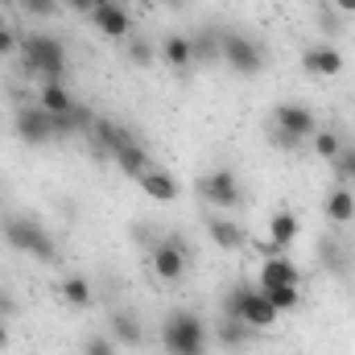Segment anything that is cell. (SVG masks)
<instances>
[{"label": "cell", "mask_w": 355, "mask_h": 355, "mask_svg": "<svg viewBox=\"0 0 355 355\" xmlns=\"http://www.w3.org/2000/svg\"><path fill=\"white\" fill-rule=\"evenodd\" d=\"M272 128L297 137V141H310L318 132V116L310 112V103H297V99H285L272 107Z\"/></svg>", "instance_id": "8"}, {"label": "cell", "mask_w": 355, "mask_h": 355, "mask_svg": "<svg viewBox=\"0 0 355 355\" xmlns=\"http://www.w3.org/2000/svg\"><path fill=\"white\" fill-rule=\"evenodd\" d=\"M83 355H120V352H116L112 335H91L87 343H83Z\"/></svg>", "instance_id": "29"}, {"label": "cell", "mask_w": 355, "mask_h": 355, "mask_svg": "<svg viewBox=\"0 0 355 355\" xmlns=\"http://www.w3.org/2000/svg\"><path fill=\"white\" fill-rule=\"evenodd\" d=\"M37 103H42L50 116H67V112L75 107V95L62 87V83H42V87H37Z\"/></svg>", "instance_id": "20"}, {"label": "cell", "mask_w": 355, "mask_h": 355, "mask_svg": "<svg viewBox=\"0 0 355 355\" xmlns=\"http://www.w3.org/2000/svg\"><path fill=\"white\" fill-rule=\"evenodd\" d=\"M58 4H62V0H21V8H25L29 17H54Z\"/></svg>", "instance_id": "30"}, {"label": "cell", "mask_w": 355, "mask_h": 355, "mask_svg": "<svg viewBox=\"0 0 355 355\" xmlns=\"http://www.w3.org/2000/svg\"><path fill=\"white\" fill-rule=\"evenodd\" d=\"M153 4H182V0H153Z\"/></svg>", "instance_id": "38"}, {"label": "cell", "mask_w": 355, "mask_h": 355, "mask_svg": "<svg viewBox=\"0 0 355 355\" xmlns=\"http://www.w3.org/2000/svg\"><path fill=\"white\" fill-rule=\"evenodd\" d=\"M302 67H306L314 79H335V75H343V50L331 46V42L306 46V50H302Z\"/></svg>", "instance_id": "12"}, {"label": "cell", "mask_w": 355, "mask_h": 355, "mask_svg": "<svg viewBox=\"0 0 355 355\" xmlns=\"http://www.w3.org/2000/svg\"><path fill=\"white\" fill-rule=\"evenodd\" d=\"M137 186H141V194L145 198H153V202H174L178 194H182V186H178V178L170 170H162V166H149L141 178H132Z\"/></svg>", "instance_id": "13"}, {"label": "cell", "mask_w": 355, "mask_h": 355, "mask_svg": "<svg viewBox=\"0 0 355 355\" xmlns=\"http://www.w3.org/2000/svg\"><path fill=\"white\" fill-rule=\"evenodd\" d=\"M318 25H322V33L335 37V33L343 29V12H339L335 4H322V8H318Z\"/></svg>", "instance_id": "28"}, {"label": "cell", "mask_w": 355, "mask_h": 355, "mask_svg": "<svg viewBox=\"0 0 355 355\" xmlns=\"http://www.w3.org/2000/svg\"><path fill=\"white\" fill-rule=\"evenodd\" d=\"M297 281H302V268L293 265L285 252L281 257H265V265L257 272V285L261 289H268V285H297Z\"/></svg>", "instance_id": "17"}, {"label": "cell", "mask_w": 355, "mask_h": 355, "mask_svg": "<svg viewBox=\"0 0 355 355\" xmlns=\"http://www.w3.org/2000/svg\"><path fill=\"white\" fill-rule=\"evenodd\" d=\"M4 240H8L17 252L33 257V261H58L54 236H50V232L37 223V219H25V215H8V219H4Z\"/></svg>", "instance_id": "4"}, {"label": "cell", "mask_w": 355, "mask_h": 355, "mask_svg": "<svg viewBox=\"0 0 355 355\" xmlns=\"http://www.w3.org/2000/svg\"><path fill=\"white\" fill-rule=\"evenodd\" d=\"M318 4H322V0H318Z\"/></svg>", "instance_id": "40"}, {"label": "cell", "mask_w": 355, "mask_h": 355, "mask_svg": "<svg viewBox=\"0 0 355 355\" xmlns=\"http://www.w3.org/2000/svg\"><path fill=\"white\" fill-rule=\"evenodd\" d=\"M107 335H112L120 347H141V343H145V327H141V318H137L132 310H112Z\"/></svg>", "instance_id": "16"}, {"label": "cell", "mask_w": 355, "mask_h": 355, "mask_svg": "<svg viewBox=\"0 0 355 355\" xmlns=\"http://www.w3.org/2000/svg\"><path fill=\"white\" fill-rule=\"evenodd\" d=\"M21 58L42 83H62V75H67V46L58 37H46V33L21 37Z\"/></svg>", "instance_id": "2"}, {"label": "cell", "mask_w": 355, "mask_h": 355, "mask_svg": "<svg viewBox=\"0 0 355 355\" xmlns=\"http://www.w3.org/2000/svg\"><path fill=\"white\" fill-rule=\"evenodd\" d=\"M318 257H322V265H331V268H339V272H343V257H339V244H335V240H322Z\"/></svg>", "instance_id": "31"}, {"label": "cell", "mask_w": 355, "mask_h": 355, "mask_svg": "<svg viewBox=\"0 0 355 355\" xmlns=\"http://www.w3.org/2000/svg\"><path fill=\"white\" fill-rule=\"evenodd\" d=\"M198 194H202L211 207H219V211H227V207H240V198H244V190H240V178L232 174L227 166H219V170L202 174V182H198Z\"/></svg>", "instance_id": "9"}, {"label": "cell", "mask_w": 355, "mask_h": 355, "mask_svg": "<svg viewBox=\"0 0 355 355\" xmlns=\"http://www.w3.org/2000/svg\"><path fill=\"white\" fill-rule=\"evenodd\" d=\"M219 314L240 318L248 331H268V327L277 322V310H272V302L265 297V289H261V285H244V281H240V285L223 297Z\"/></svg>", "instance_id": "1"}, {"label": "cell", "mask_w": 355, "mask_h": 355, "mask_svg": "<svg viewBox=\"0 0 355 355\" xmlns=\"http://www.w3.org/2000/svg\"><path fill=\"white\" fill-rule=\"evenodd\" d=\"M91 25L107 37V42H124L128 33H132V12H128V4L124 0H112V4H95V12H91Z\"/></svg>", "instance_id": "10"}, {"label": "cell", "mask_w": 355, "mask_h": 355, "mask_svg": "<svg viewBox=\"0 0 355 355\" xmlns=\"http://www.w3.org/2000/svg\"><path fill=\"white\" fill-rule=\"evenodd\" d=\"M112 162H116V166H120V170H124L128 178H141L145 170H149V166H153V162H149V149H145L141 141H132V145H124V149H120V153H116Z\"/></svg>", "instance_id": "21"}, {"label": "cell", "mask_w": 355, "mask_h": 355, "mask_svg": "<svg viewBox=\"0 0 355 355\" xmlns=\"http://www.w3.org/2000/svg\"><path fill=\"white\" fill-rule=\"evenodd\" d=\"M162 347H166V355H202L207 352V322L194 310H174L162 322Z\"/></svg>", "instance_id": "3"}, {"label": "cell", "mask_w": 355, "mask_h": 355, "mask_svg": "<svg viewBox=\"0 0 355 355\" xmlns=\"http://www.w3.org/2000/svg\"><path fill=\"white\" fill-rule=\"evenodd\" d=\"M207 236H211V244H219L223 252H240V248H248V232H244L240 223L223 219V215H211V219H207Z\"/></svg>", "instance_id": "15"}, {"label": "cell", "mask_w": 355, "mask_h": 355, "mask_svg": "<svg viewBox=\"0 0 355 355\" xmlns=\"http://www.w3.org/2000/svg\"><path fill=\"white\" fill-rule=\"evenodd\" d=\"M190 42H194V62H215V58H219V42H223V33H215V29H198V33H190Z\"/></svg>", "instance_id": "24"}, {"label": "cell", "mask_w": 355, "mask_h": 355, "mask_svg": "<svg viewBox=\"0 0 355 355\" xmlns=\"http://www.w3.org/2000/svg\"><path fill=\"white\" fill-rule=\"evenodd\" d=\"M58 293H62V302L71 306V310H87L91 306V281L87 277H79V272H71V277H62V285H58Z\"/></svg>", "instance_id": "19"}, {"label": "cell", "mask_w": 355, "mask_h": 355, "mask_svg": "<svg viewBox=\"0 0 355 355\" xmlns=\"http://www.w3.org/2000/svg\"><path fill=\"white\" fill-rule=\"evenodd\" d=\"M95 4H112V0H95Z\"/></svg>", "instance_id": "39"}, {"label": "cell", "mask_w": 355, "mask_h": 355, "mask_svg": "<svg viewBox=\"0 0 355 355\" xmlns=\"http://www.w3.org/2000/svg\"><path fill=\"white\" fill-rule=\"evenodd\" d=\"M157 58L170 67V71H190L194 67V42L190 33H170L157 42Z\"/></svg>", "instance_id": "14"}, {"label": "cell", "mask_w": 355, "mask_h": 355, "mask_svg": "<svg viewBox=\"0 0 355 355\" xmlns=\"http://www.w3.org/2000/svg\"><path fill=\"white\" fill-rule=\"evenodd\" d=\"M8 314H17V297H12V289H0V318H8Z\"/></svg>", "instance_id": "34"}, {"label": "cell", "mask_w": 355, "mask_h": 355, "mask_svg": "<svg viewBox=\"0 0 355 355\" xmlns=\"http://www.w3.org/2000/svg\"><path fill=\"white\" fill-rule=\"evenodd\" d=\"M297 232H302V223H297L293 211H272V219H268V240H261V252H265V257L289 252L293 240H297Z\"/></svg>", "instance_id": "11"}, {"label": "cell", "mask_w": 355, "mask_h": 355, "mask_svg": "<svg viewBox=\"0 0 355 355\" xmlns=\"http://www.w3.org/2000/svg\"><path fill=\"white\" fill-rule=\"evenodd\" d=\"M12 128H17V137H21L25 145H46V141L58 137V120H54L42 103H25V107H17Z\"/></svg>", "instance_id": "6"}, {"label": "cell", "mask_w": 355, "mask_h": 355, "mask_svg": "<svg viewBox=\"0 0 355 355\" xmlns=\"http://www.w3.org/2000/svg\"><path fill=\"white\" fill-rule=\"evenodd\" d=\"M322 211H327V219H331V223H352V219H355V190H352V186H335V190L327 194Z\"/></svg>", "instance_id": "18"}, {"label": "cell", "mask_w": 355, "mask_h": 355, "mask_svg": "<svg viewBox=\"0 0 355 355\" xmlns=\"http://www.w3.org/2000/svg\"><path fill=\"white\" fill-rule=\"evenodd\" d=\"M272 145L281 149V153H297L306 141H297V137H289V132H281V128H272Z\"/></svg>", "instance_id": "32"}, {"label": "cell", "mask_w": 355, "mask_h": 355, "mask_svg": "<svg viewBox=\"0 0 355 355\" xmlns=\"http://www.w3.org/2000/svg\"><path fill=\"white\" fill-rule=\"evenodd\" d=\"M215 339L223 343V347H244L248 343V327L240 322V318H227V314H219V322H215Z\"/></svg>", "instance_id": "22"}, {"label": "cell", "mask_w": 355, "mask_h": 355, "mask_svg": "<svg viewBox=\"0 0 355 355\" xmlns=\"http://www.w3.org/2000/svg\"><path fill=\"white\" fill-rule=\"evenodd\" d=\"M12 50H21V37H17L12 29H4V25H0V58H4V54H12Z\"/></svg>", "instance_id": "33"}, {"label": "cell", "mask_w": 355, "mask_h": 355, "mask_svg": "<svg viewBox=\"0 0 355 355\" xmlns=\"http://www.w3.org/2000/svg\"><path fill=\"white\" fill-rule=\"evenodd\" d=\"M219 58H223L236 75H244V79L261 75L265 62H268L265 46H261L257 37H248V33H223V42H219Z\"/></svg>", "instance_id": "5"}, {"label": "cell", "mask_w": 355, "mask_h": 355, "mask_svg": "<svg viewBox=\"0 0 355 355\" xmlns=\"http://www.w3.org/2000/svg\"><path fill=\"white\" fill-rule=\"evenodd\" d=\"M331 166H335L339 186H352V182H355V145H347V141H343V149H339V157H335Z\"/></svg>", "instance_id": "27"}, {"label": "cell", "mask_w": 355, "mask_h": 355, "mask_svg": "<svg viewBox=\"0 0 355 355\" xmlns=\"http://www.w3.org/2000/svg\"><path fill=\"white\" fill-rule=\"evenodd\" d=\"M265 297L272 302L277 314H293V310L302 306V289H297V285H268Z\"/></svg>", "instance_id": "23"}, {"label": "cell", "mask_w": 355, "mask_h": 355, "mask_svg": "<svg viewBox=\"0 0 355 355\" xmlns=\"http://www.w3.org/2000/svg\"><path fill=\"white\" fill-rule=\"evenodd\" d=\"M67 8H71V12H95V0H67Z\"/></svg>", "instance_id": "35"}, {"label": "cell", "mask_w": 355, "mask_h": 355, "mask_svg": "<svg viewBox=\"0 0 355 355\" xmlns=\"http://www.w3.org/2000/svg\"><path fill=\"white\" fill-rule=\"evenodd\" d=\"M128 62H132V67H153V62H157V46H153L149 37H132V42H128Z\"/></svg>", "instance_id": "26"}, {"label": "cell", "mask_w": 355, "mask_h": 355, "mask_svg": "<svg viewBox=\"0 0 355 355\" xmlns=\"http://www.w3.org/2000/svg\"><path fill=\"white\" fill-rule=\"evenodd\" d=\"M149 265H153V277L157 281H182L186 277V265H190V257H186V240L182 236H166L162 244H153V257H149Z\"/></svg>", "instance_id": "7"}, {"label": "cell", "mask_w": 355, "mask_h": 355, "mask_svg": "<svg viewBox=\"0 0 355 355\" xmlns=\"http://www.w3.org/2000/svg\"><path fill=\"white\" fill-rule=\"evenodd\" d=\"M310 149H314V157L335 162V157H339V149H343V137H339L335 128H318V132L310 137Z\"/></svg>", "instance_id": "25"}, {"label": "cell", "mask_w": 355, "mask_h": 355, "mask_svg": "<svg viewBox=\"0 0 355 355\" xmlns=\"http://www.w3.org/2000/svg\"><path fill=\"white\" fill-rule=\"evenodd\" d=\"M8 339H12V335H8V318H0V352L8 347Z\"/></svg>", "instance_id": "37"}, {"label": "cell", "mask_w": 355, "mask_h": 355, "mask_svg": "<svg viewBox=\"0 0 355 355\" xmlns=\"http://www.w3.org/2000/svg\"><path fill=\"white\" fill-rule=\"evenodd\" d=\"M335 8H339L343 17H355V0H335Z\"/></svg>", "instance_id": "36"}]
</instances>
